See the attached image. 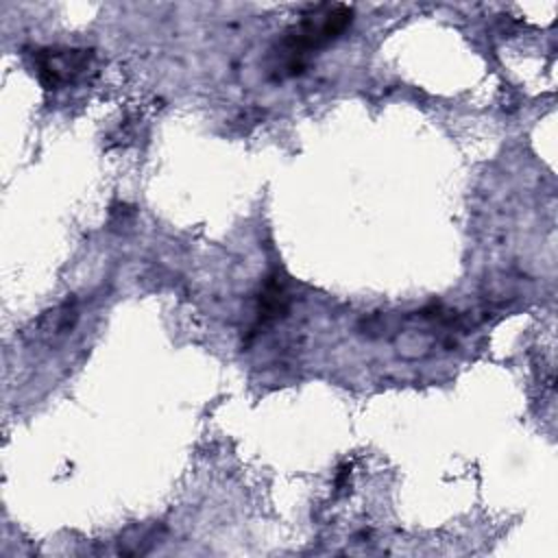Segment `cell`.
Wrapping results in <instances>:
<instances>
[{"label": "cell", "mask_w": 558, "mask_h": 558, "mask_svg": "<svg viewBox=\"0 0 558 558\" xmlns=\"http://www.w3.org/2000/svg\"><path fill=\"white\" fill-rule=\"evenodd\" d=\"M351 22V9L347 7H327L323 13L314 11L305 15L286 37V48L292 59L303 57L307 50L318 48L331 39H336L347 24Z\"/></svg>", "instance_id": "obj_1"}]
</instances>
